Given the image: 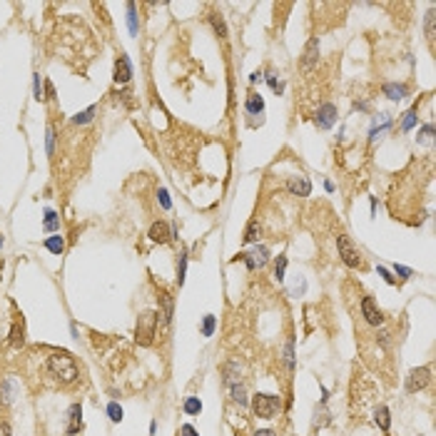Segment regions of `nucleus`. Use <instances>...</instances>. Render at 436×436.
<instances>
[{
    "mask_svg": "<svg viewBox=\"0 0 436 436\" xmlns=\"http://www.w3.org/2000/svg\"><path fill=\"white\" fill-rule=\"evenodd\" d=\"M45 369H48V374H50L53 379H58L60 384H75L77 376H80V369H77V364H75L73 354H68V352H53V354L48 357V362H45Z\"/></svg>",
    "mask_w": 436,
    "mask_h": 436,
    "instance_id": "nucleus-1",
    "label": "nucleus"
},
{
    "mask_svg": "<svg viewBox=\"0 0 436 436\" xmlns=\"http://www.w3.org/2000/svg\"><path fill=\"white\" fill-rule=\"evenodd\" d=\"M157 322H160V317H157L152 309L140 312V317H137V329H135L137 344H142V347H150V344H152L155 332H157Z\"/></svg>",
    "mask_w": 436,
    "mask_h": 436,
    "instance_id": "nucleus-2",
    "label": "nucleus"
},
{
    "mask_svg": "<svg viewBox=\"0 0 436 436\" xmlns=\"http://www.w3.org/2000/svg\"><path fill=\"white\" fill-rule=\"evenodd\" d=\"M279 409H282V399L274 394H257L252 399V411L259 419H274Z\"/></svg>",
    "mask_w": 436,
    "mask_h": 436,
    "instance_id": "nucleus-3",
    "label": "nucleus"
},
{
    "mask_svg": "<svg viewBox=\"0 0 436 436\" xmlns=\"http://www.w3.org/2000/svg\"><path fill=\"white\" fill-rule=\"evenodd\" d=\"M337 249H339L342 262H344L349 269H359V267H364L362 252L354 247V242H352L347 234H339V237H337Z\"/></svg>",
    "mask_w": 436,
    "mask_h": 436,
    "instance_id": "nucleus-4",
    "label": "nucleus"
},
{
    "mask_svg": "<svg viewBox=\"0 0 436 436\" xmlns=\"http://www.w3.org/2000/svg\"><path fill=\"white\" fill-rule=\"evenodd\" d=\"M237 259H242L244 264H247V269H262L267 262H269V249L264 247V244H257L252 252H239L237 254Z\"/></svg>",
    "mask_w": 436,
    "mask_h": 436,
    "instance_id": "nucleus-5",
    "label": "nucleus"
},
{
    "mask_svg": "<svg viewBox=\"0 0 436 436\" xmlns=\"http://www.w3.org/2000/svg\"><path fill=\"white\" fill-rule=\"evenodd\" d=\"M431 381V369L429 366H419V369H411L409 376H406V391L409 394H416L421 389H426V384Z\"/></svg>",
    "mask_w": 436,
    "mask_h": 436,
    "instance_id": "nucleus-6",
    "label": "nucleus"
},
{
    "mask_svg": "<svg viewBox=\"0 0 436 436\" xmlns=\"http://www.w3.org/2000/svg\"><path fill=\"white\" fill-rule=\"evenodd\" d=\"M337 117H339L337 107H334L332 102H327V105H322V107L317 110V115H314V125H317L319 130H329V127H334Z\"/></svg>",
    "mask_w": 436,
    "mask_h": 436,
    "instance_id": "nucleus-7",
    "label": "nucleus"
},
{
    "mask_svg": "<svg viewBox=\"0 0 436 436\" xmlns=\"http://www.w3.org/2000/svg\"><path fill=\"white\" fill-rule=\"evenodd\" d=\"M362 314H364V319H366L371 327H379V324L384 322V314H381V309L374 304L371 297H364L362 299Z\"/></svg>",
    "mask_w": 436,
    "mask_h": 436,
    "instance_id": "nucleus-8",
    "label": "nucleus"
},
{
    "mask_svg": "<svg viewBox=\"0 0 436 436\" xmlns=\"http://www.w3.org/2000/svg\"><path fill=\"white\" fill-rule=\"evenodd\" d=\"M152 242H157V244H167L170 239H172V232H170V224L165 222V219H157V222H152V227H150V234H147Z\"/></svg>",
    "mask_w": 436,
    "mask_h": 436,
    "instance_id": "nucleus-9",
    "label": "nucleus"
},
{
    "mask_svg": "<svg viewBox=\"0 0 436 436\" xmlns=\"http://www.w3.org/2000/svg\"><path fill=\"white\" fill-rule=\"evenodd\" d=\"M319 60V38H312L309 43H307V48H304V53H302V60H299V65L307 70V68H312L314 63Z\"/></svg>",
    "mask_w": 436,
    "mask_h": 436,
    "instance_id": "nucleus-10",
    "label": "nucleus"
},
{
    "mask_svg": "<svg viewBox=\"0 0 436 436\" xmlns=\"http://www.w3.org/2000/svg\"><path fill=\"white\" fill-rule=\"evenodd\" d=\"M130 77H132V65H130V58H127V55H120V58L115 60V82L125 85V82H130Z\"/></svg>",
    "mask_w": 436,
    "mask_h": 436,
    "instance_id": "nucleus-11",
    "label": "nucleus"
},
{
    "mask_svg": "<svg viewBox=\"0 0 436 436\" xmlns=\"http://www.w3.org/2000/svg\"><path fill=\"white\" fill-rule=\"evenodd\" d=\"M287 187H289L292 195H297V197H309V192H312V182L307 180V177H289V182H287Z\"/></svg>",
    "mask_w": 436,
    "mask_h": 436,
    "instance_id": "nucleus-12",
    "label": "nucleus"
},
{
    "mask_svg": "<svg viewBox=\"0 0 436 436\" xmlns=\"http://www.w3.org/2000/svg\"><path fill=\"white\" fill-rule=\"evenodd\" d=\"M381 90H384V95H386L389 100H394V102H401L404 97H409V87H406V85H399V82H386Z\"/></svg>",
    "mask_w": 436,
    "mask_h": 436,
    "instance_id": "nucleus-13",
    "label": "nucleus"
},
{
    "mask_svg": "<svg viewBox=\"0 0 436 436\" xmlns=\"http://www.w3.org/2000/svg\"><path fill=\"white\" fill-rule=\"evenodd\" d=\"M15 394H18V381L13 376H8L3 384H0V401L3 404H13L15 401Z\"/></svg>",
    "mask_w": 436,
    "mask_h": 436,
    "instance_id": "nucleus-14",
    "label": "nucleus"
},
{
    "mask_svg": "<svg viewBox=\"0 0 436 436\" xmlns=\"http://www.w3.org/2000/svg\"><path fill=\"white\" fill-rule=\"evenodd\" d=\"M23 342H25V337H23V319H20V317H15L13 329H10V347H13V349H18V347H23Z\"/></svg>",
    "mask_w": 436,
    "mask_h": 436,
    "instance_id": "nucleus-15",
    "label": "nucleus"
},
{
    "mask_svg": "<svg viewBox=\"0 0 436 436\" xmlns=\"http://www.w3.org/2000/svg\"><path fill=\"white\" fill-rule=\"evenodd\" d=\"M374 421H376V426L386 434L389 431V426H391V416H389V409L386 406H376V411H374Z\"/></svg>",
    "mask_w": 436,
    "mask_h": 436,
    "instance_id": "nucleus-16",
    "label": "nucleus"
},
{
    "mask_svg": "<svg viewBox=\"0 0 436 436\" xmlns=\"http://www.w3.org/2000/svg\"><path fill=\"white\" fill-rule=\"evenodd\" d=\"M82 409H80V404H73L70 406V426H68V434H77L80 431V426H82Z\"/></svg>",
    "mask_w": 436,
    "mask_h": 436,
    "instance_id": "nucleus-17",
    "label": "nucleus"
},
{
    "mask_svg": "<svg viewBox=\"0 0 436 436\" xmlns=\"http://www.w3.org/2000/svg\"><path fill=\"white\" fill-rule=\"evenodd\" d=\"M244 110H247L249 115H259V112H264V100H262L259 95H249Z\"/></svg>",
    "mask_w": 436,
    "mask_h": 436,
    "instance_id": "nucleus-18",
    "label": "nucleus"
},
{
    "mask_svg": "<svg viewBox=\"0 0 436 436\" xmlns=\"http://www.w3.org/2000/svg\"><path fill=\"white\" fill-rule=\"evenodd\" d=\"M160 302H162V314H160V317H162L165 324H170V322H172V297H170L167 292H162V294H160Z\"/></svg>",
    "mask_w": 436,
    "mask_h": 436,
    "instance_id": "nucleus-19",
    "label": "nucleus"
},
{
    "mask_svg": "<svg viewBox=\"0 0 436 436\" xmlns=\"http://www.w3.org/2000/svg\"><path fill=\"white\" fill-rule=\"evenodd\" d=\"M45 249H48V252H53V254H63V249H65V242H63V237H60V234H53V237H48V239H45Z\"/></svg>",
    "mask_w": 436,
    "mask_h": 436,
    "instance_id": "nucleus-20",
    "label": "nucleus"
},
{
    "mask_svg": "<svg viewBox=\"0 0 436 436\" xmlns=\"http://www.w3.org/2000/svg\"><path fill=\"white\" fill-rule=\"evenodd\" d=\"M127 25H130V33L132 35L140 33V25H137V5L135 3H127Z\"/></svg>",
    "mask_w": 436,
    "mask_h": 436,
    "instance_id": "nucleus-21",
    "label": "nucleus"
},
{
    "mask_svg": "<svg viewBox=\"0 0 436 436\" xmlns=\"http://www.w3.org/2000/svg\"><path fill=\"white\" fill-rule=\"evenodd\" d=\"M259 234H262V227H259V222H257V219H252V222L247 224L244 242H247V244H252V242H257V239H259Z\"/></svg>",
    "mask_w": 436,
    "mask_h": 436,
    "instance_id": "nucleus-22",
    "label": "nucleus"
},
{
    "mask_svg": "<svg viewBox=\"0 0 436 436\" xmlns=\"http://www.w3.org/2000/svg\"><path fill=\"white\" fill-rule=\"evenodd\" d=\"M210 23H212V28H215V33H217V38H227V25H224V18L219 15V13H212L210 15Z\"/></svg>",
    "mask_w": 436,
    "mask_h": 436,
    "instance_id": "nucleus-23",
    "label": "nucleus"
},
{
    "mask_svg": "<svg viewBox=\"0 0 436 436\" xmlns=\"http://www.w3.org/2000/svg\"><path fill=\"white\" fill-rule=\"evenodd\" d=\"M95 112H97V107L92 105V107H87L85 112H77V115L73 117V122H75V125H87V122H92Z\"/></svg>",
    "mask_w": 436,
    "mask_h": 436,
    "instance_id": "nucleus-24",
    "label": "nucleus"
},
{
    "mask_svg": "<svg viewBox=\"0 0 436 436\" xmlns=\"http://www.w3.org/2000/svg\"><path fill=\"white\" fill-rule=\"evenodd\" d=\"M287 264H289V259L282 254L277 262H274V279L277 282H284V272H287Z\"/></svg>",
    "mask_w": 436,
    "mask_h": 436,
    "instance_id": "nucleus-25",
    "label": "nucleus"
},
{
    "mask_svg": "<svg viewBox=\"0 0 436 436\" xmlns=\"http://www.w3.org/2000/svg\"><path fill=\"white\" fill-rule=\"evenodd\" d=\"M215 327H217L215 314H205V319H202V337H212L215 334Z\"/></svg>",
    "mask_w": 436,
    "mask_h": 436,
    "instance_id": "nucleus-26",
    "label": "nucleus"
},
{
    "mask_svg": "<svg viewBox=\"0 0 436 436\" xmlns=\"http://www.w3.org/2000/svg\"><path fill=\"white\" fill-rule=\"evenodd\" d=\"M200 411H202V401H200L197 396H190V399L185 401V414L195 416V414H200Z\"/></svg>",
    "mask_w": 436,
    "mask_h": 436,
    "instance_id": "nucleus-27",
    "label": "nucleus"
},
{
    "mask_svg": "<svg viewBox=\"0 0 436 436\" xmlns=\"http://www.w3.org/2000/svg\"><path fill=\"white\" fill-rule=\"evenodd\" d=\"M107 416H110V421L120 424V421H122V406H120L117 401H110V404H107Z\"/></svg>",
    "mask_w": 436,
    "mask_h": 436,
    "instance_id": "nucleus-28",
    "label": "nucleus"
},
{
    "mask_svg": "<svg viewBox=\"0 0 436 436\" xmlns=\"http://www.w3.org/2000/svg\"><path fill=\"white\" fill-rule=\"evenodd\" d=\"M43 227H45L48 232H55V229L60 227V217H58L53 210H48V212H45V222H43Z\"/></svg>",
    "mask_w": 436,
    "mask_h": 436,
    "instance_id": "nucleus-29",
    "label": "nucleus"
},
{
    "mask_svg": "<svg viewBox=\"0 0 436 436\" xmlns=\"http://www.w3.org/2000/svg\"><path fill=\"white\" fill-rule=\"evenodd\" d=\"M185 274H187V252L180 254V264H177V284H185Z\"/></svg>",
    "mask_w": 436,
    "mask_h": 436,
    "instance_id": "nucleus-30",
    "label": "nucleus"
},
{
    "mask_svg": "<svg viewBox=\"0 0 436 436\" xmlns=\"http://www.w3.org/2000/svg\"><path fill=\"white\" fill-rule=\"evenodd\" d=\"M232 389V399L239 404V406H247V394H244V386L242 384H234V386H229Z\"/></svg>",
    "mask_w": 436,
    "mask_h": 436,
    "instance_id": "nucleus-31",
    "label": "nucleus"
},
{
    "mask_svg": "<svg viewBox=\"0 0 436 436\" xmlns=\"http://www.w3.org/2000/svg\"><path fill=\"white\" fill-rule=\"evenodd\" d=\"M414 125H416V107H414V110H409V112L404 115V125H401V130H404V132H409Z\"/></svg>",
    "mask_w": 436,
    "mask_h": 436,
    "instance_id": "nucleus-32",
    "label": "nucleus"
},
{
    "mask_svg": "<svg viewBox=\"0 0 436 436\" xmlns=\"http://www.w3.org/2000/svg\"><path fill=\"white\" fill-rule=\"evenodd\" d=\"M33 95H35V100H43V80H40V73L33 75Z\"/></svg>",
    "mask_w": 436,
    "mask_h": 436,
    "instance_id": "nucleus-33",
    "label": "nucleus"
},
{
    "mask_svg": "<svg viewBox=\"0 0 436 436\" xmlns=\"http://www.w3.org/2000/svg\"><path fill=\"white\" fill-rule=\"evenodd\" d=\"M431 137H434V125H424L416 140H419V142H431Z\"/></svg>",
    "mask_w": 436,
    "mask_h": 436,
    "instance_id": "nucleus-34",
    "label": "nucleus"
},
{
    "mask_svg": "<svg viewBox=\"0 0 436 436\" xmlns=\"http://www.w3.org/2000/svg\"><path fill=\"white\" fill-rule=\"evenodd\" d=\"M157 202L162 205V210H170V207H172L170 195H167V190H165V187H160V190H157Z\"/></svg>",
    "mask_w": 436,
    "mask_h": 436,
    "instance_id": "nucleus-35",
    "label": "nucleus"
},
{
    "mask_svg": "<svg viewBox=\"0 0 436 436\" xmlns=\"http://www.w3.org/2000/svg\"><path fill=\"white\" fill-rule=\"evenodd\" d=\"M267 82H269V87H272L277 95H282V92H284V82H282V80H277V75H269V77H267Z\"/></svg>",
    "mask_w": 436,
    "mask_h": 436,
    "instance_id": "nucleus-36",
    "label": "nucleus"
},
{
    "mask_svg": "<svg viewBox=\"0 0 436 436\" xmlns=\"http://www.w3.org/2000/svg\"><path fill=\"white\" fill-rule=\"evenodd\" d=\"M426 38L434 40V8L426 13Z\"/></svg>",
    "mask_w": 436,
    "mask_h": 436,
    "instance_id": "nucleus-37",
    "label": "nucleus"
},
{
    "mask_svg": "<svg viewBox=\"0 0 436 436\" xmlns=\"http://www.w3.org/2000/svg\"><path fill=\"white\" fill-rule=\"evenodd\" d=\"M53 97H55V87L50 80H45L43 82V100H53Z\"/></svg>",
    "mask_w": 436,
    "mask_h": 436,
    "instance_id": "nucleus-38",
    "label": "nucleus"
},
{
    "mask_svg": "<svg viewBox=\"0 0 436 436\" xmlns=\"http://www.w3.org/2000/svg\"><path fill=\"white\" fill-rule=\"evenodd\" d=\"M45 145H48V155L55 152V130H53V125L48 127V140H45Z\"/></svg>",
    "mask_w": 436,
    "mask_h": 436,
    "instance_id": "nucleus-39",
    "label": "nucleus"
},
{
    "mask_svg": "<svg viewBox=\"0 0 436 436\" xmlns=\"http://www.w3.org/2000/svg\"><path fill=\"white\" fill-rule=\"evenodd\" d=\"M394 272H396L401 279H409V277H411V269H409V267H401V264H396V267H394Z\"/></svg>",
    "mask_w": 436,
    "mask_h": 436,
    "instance_id": "nucleus-40",
    "label": "nucleus"
},
{
    "mask_svg": "<svg viewBox=\"0 0 436 436\" xmlns=\"http://www.w3.org/2000/svg\"><path fill=\"white\" fill-rule=\"evenodd\" d=\"M379 277H384V282H389V284H396V279L391 277V272L386 267H379Z\"/></svg>",
    "mask_w": 436,
    "mask_h": 436,
    "instance_id": "nucleus-41",
    "label": "nucleus"
},
{
    "mask_svg": "<svg viewBox=\"0 0 436 436\" xmlns=\"http://www.w3.org/2000/svg\"><path fill=\"white\" fill-rule=\"evenodd\" d=\"M284 362H287V366H294V354H292V342L287 344V349H284Z\"/></svg>",
    "mask_w": 436,
    "mask_h": 436,
    "instance_id": "nucleus-42",
    "label": "nucleus"
},
{
    "mask_svg": "<svg viewBox=\"0 0 436 436\" xmlns=\"http://www.w3.org/2000/svg\"><path fill=\"white\" fill-rule=\"evenodd\" d=\"M182 436H197V431H195V426H190V424H185V426H182Z\"/></svg>",
    "mask_w": 436,
    "mask_h": 436,
    "instance_id": "nucleus-43",
    "label": "nucleus"
},
{
    "mask_svg": "<svg viewBox=\"0 0 436 436\" xmlns=\"http://www.w3.org/2000/svg\"><path fill=\"white\" fill-rule=\"evenodd\" d=\"M254 436H277V434H274L272 429H262V431H257Z\"/></svg>",
    "mask_w": 436,
    "mask_h": 436,
    "instance_id": "nucleus-44",
    "label": "nucleus"
},
{
    "mask_svg": "<svg viewBox=\"0 0 436 436\" xmlns=\"http://www.w3.org/2000/svg\"><path fill=\"white\" fill-rule=\"evenodd\" d=\"M262 80V73H252V77H249V82H259Z\"/></svg>",
    "mask_w": 436,
    "mask_h": 436,
    "instance_id": "nucleus-45",
    "label": "nucleus"
},
{
    "mask_svg": "<svg viewBox=\"0 0 436 436\" xmlns=\"http://www.w3.org/2000/svg\"><path fill=\"white\" fill-rule=\"evenodd\" d=\"M3 436H10V426L8 424H3Z\"/></svg>",
    "mask_w": 436,
    "mask_h": 436,
    "instance_id": "nucleus-46",
    "label": "nucleus"
},
{
    "mask_svg": "<svg viewBox=\"0 0 436 436\" xmlns=\"http://www.w3.org/2000/svg\"><path fill=\"white\" fill-rule=\"evenodd\" d=\"M0 247H3V234H0Z\"/></svg>",
    "mask_w": 436,
    "mask_h": 436,
    "instance_id": "nucleus-47",
    "label": "nucleus"
}]
</instances>
